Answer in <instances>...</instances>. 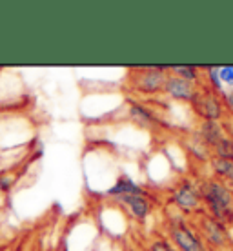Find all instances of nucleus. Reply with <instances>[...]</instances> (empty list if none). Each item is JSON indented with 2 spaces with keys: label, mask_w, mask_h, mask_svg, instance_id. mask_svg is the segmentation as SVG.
<instances>
[{
  "label": "nucleus",
  "mask_w": 233,
  "mask_h": 251,
  "mask_svg": "<svg viewBox=\"0 0 233 251\" xmlns=\"http://www.w3.org/2000/svg\"><path fill=\"white\" fill-rule=\"evenodd\" d=\"M201 197L208 202L209 211L217 222H230L233 217V195L219 180H208L201 188Z\"/></svg>",
  "instance_id": "obj_1"
},
{
  "label": "nucleus",
  "mask_w": 233,
  "mask_h": 251,
  "mask_svg": "<svg viewBox=\"0 0 233 251\" xmlns=\"http://www.w3.org/2000/svg\"><path fill=\"white\" fill-rule=\"evenodd\" d=\"M193 106H195L197 113L201 115L206 122H217L222 117V102L211 91H206V93L199 91L197 97L193 99Z\"/></svg>",
  "instance_id": "obj_2"
},
{
  "label": "nucleus",
  "mask_w": 233,
  "mask_h": 251,
  "mask_svg": "<svg viewBox=\"0 0 233 251\" xmlns=\"http://www.w3.org/2000/svg\"><path fill=\"white\" fill-rule=\"evenodd\" d=\"M201 189H197L189 180L181 184L173 193V201H175L177 207L186 211V213L199 211L201 209Z\"/></svg>",
  "instance_id": "obj_3"
},
{
  "label": "nucleus",
  "mask_w": 233,
  "mask_h": 251,
  "mask_svg": "<svg viewBox=\"0 0 233 251\" xmlns=\"http://www.w3.org/2000/svg\"><path fill=\"white\" fill-rule=\"evenodd\" d=\"M164 89H166V93L170 95V97H173L175 100H184V102H193V99H195L197 93H199L195 82L184 80V78L175 76V75L166 76Z\"/></svg>",
  "instance_id": "obj_4"
},
{
  "label": "nucleus",
  "mask_w": 233,
  "mask_h": 251,
  "mask_svg": "<svg viewBox=\"0 0 233 251\" xmlns=\"http://www.w3.org/2000/svg\"><path fill=\"white\" fill-rule=\"evenodd\" d=\"M171 239L175 240L177 248L181 251H204L199 235H195V231H191L184 222L171 226Z\"/></svg>",
  "instance_id": "obj_5"
},
{
  "label": "nucleus",
  "mask_w": 233,
  "mask_h": 251,
  "mask_svg": "<svg viewBox=\"0 0 233 251\" xmlns=\"http://www.w3.org/2000/svg\"><path fill=\"white\" fill-rule=\"evenodd\" d=\"M164 82H166L164 68H148L144 75H140V82L137 84V88L144 93H155L158 89H164Z\"/></svg>",
  "instance_id": "obj_6"
},
{
  "label": "nucleus",
  "mask_w": 233,
  "mask_h": 251,
  "mask_svg": "<svg viewBox=\"0 0 233 251\" xmlns=\"http://www.w3.org/2000/svg\"><path fill=\"white\" fill-rule=\"evenodd\" d=\"M202 137L206 138L208 144H211L213 148H217V150L230 140V138L224 135L219 122H204V124H202Z\"/></svg>",
  "instance_id": "obj_7"
},
{
  "label": "nucleus",
  "mask_w": 233,
  "mask_h": 251,
  "mask_svg": "<svg viewBox=\"0 0 233 251\" xmlns=\"http://www.w3.org/2000/svg\"><path fill=\"white\" fill-rule=\"evenodd\" d=\"M122 201L129 206L133 217H137L140 220L146 219L152 211V204H150V201H146L144 195H128V197H122Z\"/></svg>",
  "instance_id": "obj_8"
},
{
  "label": "nucleus",
  "mask_w": 233,
  "mask_h": 251,
  "mask_svg": "<svg viewBox=\"0 0 233 251\" xmlns=\"http://www.w3.org/2000/svg\"><path fill=\"white\" fill-rule=\"evenodd\" d=\"M202 226H204V235H206V239H208L213 246H222L224 242H226V231H224V227H222L221 222H217L213 217L204 220Z\"/></svg>",
  "instance_id": "obj_9"
},
{
  "label": "nucleus",
  "mask_w": 233,
  "mask_h": 251,
  "mask_svg": "<svg viewBox=\"0 0 233 251\" xmlns=\"http://www.w3.org/2000/svg\"><path fill=\"white\" fill-rule=\"evenodd\" d=\"M109 195H119V197H128V195H142L139 184H135L129 176H120L117 184L109 189Z\"/></svg>",
  "instance_id": "obj_10"
},
{
  "label": "nucleus",
  "mask_w": 233,
  "mask_h": 251,
  "mask_svg": "<svg viewBox=\"0 0 233 251\" xmlns=\"http://www.w3.org/2000/svg\"><path fill=\"white\" fill-rule=\"evenodd\" d=\"M211 164H213V170L217 175L224 176L226 180L233 182V158L217 157Z\"/></svg>",
  "instance_id": "obj_11"
},
{
  "label": "nucleus",
  "mask_w": 233,
  "mask_h": 251,
  "mask_svg": "<svg viewBox=\"0 0 233 251\" xmlns=\"http://www.w3.org/2000/svg\"><path fill=\"white\" fill-rule=\"evenodd\" d=\"M131 117L137 122H140V124H144V126H150V124H153L155 122V117H153L148 109H146L144 106H140V104H135V106H131Z\"/></svg>",
  "instance_id": "obj_12"
},
{
  "label": "nucleus",
  "mask_w": 233,
  "mask_h": 251,
  "mask_svg": "<svg viewBox=\"0 0 233 251\" xmlns=\"http://www.w3.org/2000/svg\"><path fill=\"white\" fill-rule=\"evenodd\" d=\"M171 71L175 73V76H181L184 80H189V82H195L199 78L197 75V69L193 66H175V68H171Z\"/></svg>",
  "instance_id": "obj_13"
},
{
  "label": "nucleus",
  "mask_w": 233,
  "mask_h": 251,
  "mask_svg": "<svg viewBox=\"0 0 233 251\" xmlns=\"http://www.w3.org/2000/svg\"><path fill=\"white\" fill-rule=\"evenodd\" d=\"M217 75L221 78L222 86H228V88L233 89V66H222V68H217Z\"/></svg>",
  "instance_id": "obj_14"
},
{
  "label": "nucleus",
  "mask_w": 233,
  "mask_h": 251,
  "mask_svg": "<svg viewBox=\"0 0 233 251\" xmlns=\"http://www.w3.org/2000/svg\"><path fill=\"white\" fill-rule=\"evenodd\" d=\"M209 73V80H211V84H213V89H217L219 93H222L224 95V86H222V82H221V78H219V75H217V68H208L206 69Z\"/></svg>",
  "instance_id": "obj_15"
},
{
  "label": "nucleus",
  "mask_w": 233,
  "mask_h": 251,
  "mask_svg": "<svg viewBox=\"0 0 233 251\" xmlns=\"http://www.w3.org/2000/svg\"><path fill=\"white\" fill-rule=\"evenodd\" d=\"M150 251H175V250H173L166 240H157V242L150 248Z\"/></svg>",
  "instance_id": "obj_16"
},
{
  "label": "nucleus",
  "mask_w": 233,
  "mask_h": 251,
  "mask_svg": "<svg viewBox=\"0 0 233 251\" xmlns=\"http://www.w3.org/2000/svg\"><path fill=\"white\" fill-rule=\"evenodd\" d=\"M224 99H226V104H228V107H230V111L233 113V89L228 91V93H224Z\"/></svg>",
  "instance_id": "obj_17"
},
{
  "label": "nucleus",
  "mask_w": 233,
  "mask_h": 251,
  "mask_svg": "<svg viewBox=\"0 0 233 251\" xmlns=\"http://www.w3.org/2000/svg\"><path fill=\"white\" fill-rule=\"evenodd\" d=\"M232 140V158H233V138H230Z\"/></svg>",
  "instance_id": "obj_18"
}]
</instances>
